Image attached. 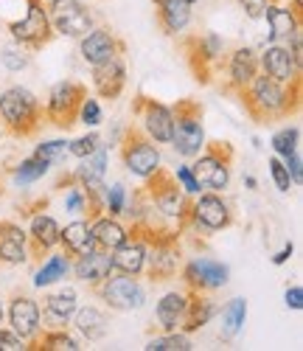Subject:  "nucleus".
<instances>
[{
  "mask_svg": "<svg viewBox=\"0 0 303 351\" xmlns=\"http://www.w3.org/2000/svg\"><path fill=\"white\" fill-rule=\"evenodd\" d=\"M0 351H25V340L17 332L0 326Z\"/></svg>",
  "mask_w": 303,
  "mask_h": 351,
  "instance_id": "obj_46",
  "label": "nucleus"
},
{
  "mask_svg": "<svg viewBox=\"0 0 303 351\" xmlns=\"http://www.w3.org/2000/svg\"><path fill=\"white\" fill-rule=\"evenodd\" d=\"M6 32L12 34V40L17 45H23L28 51H40L56 37L51 28V20H48L45 0H25V17L9 23Z\"/></svg>",
  "mask_w": 303,
  "mask_h": 351,
  "instance_id": "obj_9",
  "label": "nucleus"
},
{
  "mask_svg": "<svg viewBox=\"0 0 303 351\" xmlns=\"http://www.w3.org/2000/svg\"><path fill=\"white\" fill-rule=\"evenodd\" d=\"M90 233H93V245L101 247V250H115L121 242L130 237V228H124L118 222V217H110V214H101L90 222Z\"/></svg>",
  "mask_w": 303,
  "mask_h": 351,
  "instance_id": "obj_27",
  "label": "nucleus"
},
{
  "mask_svg": "<svg viewBox=\"0 0 303 351\" xmlns=\"http://www.w3.org/2000/svg\"><path fill=\"white\" fill-rule=\"evenodd\" d=\"M245 320H247V301L245 298H230L222 306V332H219V337L222 340L239 337L241 329H245Z\"/></svg>",
  "mask_w": 303,
  "mask_h": 351,
  "instance_id": "obj_34",
  "label": "nucleus"
},
{
  "mask_svg": "<svg viewBox=\"0 0 303 351\" xmlns=\"http://www.w3.org/2000/svg\"><path fill=\"white\" fill-rule=\"evenodd\" d=\"M267 3H276V0H239V6L245 9L247 20H261V14H264Z\"/></svg>",
  "mask_w": 303,
  "mask_h": 351,
  "instance_id": "obj_48",
  "label": "nucleus"
},
{
  "mask_svg": "<svg viewBox=\"0 0 303 351\" xmlns=\"http://www.w3.org/2000/svg\"><path fill=\"white\" fill-rule=\"evenodd\" d=\"M87 96V87L76 79H62L56 82L51 90H48V99H45V121H51L53 127L59 130H71L79 119V107Z\"/></svg>",
  "mask_w": 303,
  "mask_h": 351,
  "instance_id": "obj_8",
  "label": "nucleus"
},
{
  "mask_svg": "<svg viewBox=\"0 0 303 351\" xmlns=\"http://www.w3.org/2000/svg\"><path fill=\"white\" fill-rule=\"evenodd\" d=\"M9 324H12V332H17L25 343L32 337H37L43 329L40 304L32 295H14L9 304Z\"/></svg>",
  "mask_w": 303,
  "mask_h": 351,
  "instance_id": "obj_21",
  "label": "nucleus"
},
{
  "mask_svg": "<svg viewBox=\"0 0 303 351\" xmlns=\"http://www.w3.org/2000/svg\"><path fill=\"white\" fill-rule=\"evenodd\" d=\"M267 166H269L272 180H276V189H278V191H289V189H292V178H289V171H287L284 160H281V158H269Z\"/></svg>",
  "mask_w": 303,
  "mask_h": 351,
  "instance_id": "obj_44",
  "label": "nucleus"
},
{
  "mask_svg": "<svg viewBox=\"0 0 303 351\" xmlns=\"http://www.w3.org/2000/svg\"><path fill=\"white\" fill-rule=\"evenodd\" d=\"M230 166H233V146L228 141H205L202 152L197 155L191 171L205 191H225L230 183Z\"/></svg>",
  "mask_w": 303,
  "mask_h": 351,
  "instance_id": "obj_5",
  "label": "nucleus"
},
{
  "mask_svg": "<svg viewBox=\"0 0 303 351\" xmlns=\"http://www.w3.org/2000/svg\"><path fill=\"white\" fill-rule=\"evenodd\" d=\"M143 194L152 208H158L166 219H177V228H183L189 208H191V197L180 189V183L174 180V171L169 169H155L143 180Z\"/></svg>",
  "mask_w": 303,
  "mask_h": 351,
  "instance_id": "obj_3",
  "label": "nucleus"
},
{
  "mask_svg": "<svg viewBox=\"0 0 303 351\" xmlns=\"http://www.w3.org/2000/svg\"><path fill=\"white\" fill-rule=\"evenodd\" d=\"M101 146V135L99 132H87V135H82V138H76V141H71L68 143V155H73V158H87L90 152H96Z\"/></svg>",
  "mask_w": 303,
  "mask_h": 351,
  "instance_id": "obj_41",
  "label": "nucleus"
},
{
  "mask_svg": "<svg viewBox=\"0 0 303 351\" xmlns=\"http://www.w3.org/2000/svg\"><path fill=\"white\" fill-rule=\"evenodd\" d=\"M71 273V256L65 253H48V258L37 267L34 273V287L43 289V287H51V284H59L65 276Z\"/></svg>",
  "mask_w": 303,
  "mask_h": 351,
  "instance_id": "obj_32",
  "label": "nucleus"
},
{
  "mask_svg": "<svg viewBox=\"0 0 303 351\" xmlns=\"http://www.w3.org/2000/svg\"><path fill=\"white\" fill-rule=\"evenodd\" d=\"M32 258L28 253V230L14 219H0V265L20 267Z\"/></svg>",
  "mask_w": 303,
  "mask_h": 351,
  "instance_id": "obj_17",
  "label": "nucleus"
},
{
  "mask_svg": "<svg viewBox=\"0 0 303 351\" xmlns=\"http://www.w3.org/2000/svg\"><path fill=\"white\" fill-rule=\"evenodd\" d=\"M180 278H183L186 289H199V292H217L228 284L230 270L222 261L210 256H194L186 265H180Z\"/></svg>",
  "mask_w": 303,
  "mask_h": 351,
  "instance_id": "obj_13",
  "label": "nucleus"
},
{
  "mask_svg": "<svg viewBox=\"0 0 303 351\" xmlns=\"http://www.w3.org/2000/svg\"><path fill=\"white\" fill-rule=\"evenodd\" d=\"M127 87V62L124 56H112V60L101 62V65H93V90L99 99H107V101H115L121 99Z\"/></svg>",
  "mask_w": 303,
  "mask_h": 351,
  "instance_id": "obj_19",
  "label": "nucleus"
},
{
  "mask_svg": "<svg viewBox=\"0 0 303 351\" xmlns=\"http://www.w3.org/2000/svg\"><path fill=\"white\" fill-rule=\"evenodd\" d=\"M135 115L141 119L143 132L155 141V143H171V130H174V112L169 104L149 99V96H138L135 99Z\"/></svg>",
  "mask_w": 303,
  "mask_h": 351,
  "instance_id": "obj_15",
  "label": "nucleus"
},
{
  "mask_svg": "<svg viewBox=\"0 0 303 351\" xmlns=\"http://www.w3.org/2000/svg\"><path fill=\"white\" fill-rule=\"evenodd\" d=\"M152 3H155V14H158L160 28L169 37L183 34L189 28V23H191V3H186V0H152Z\"/></svg>",
  "mask_w": 303,
  "mask_h": 351,
  "instance_id": "obj_26",
  "label": "nucleus"
},
{
  "mask_svg": "<svg viewBox=\"0 0 303 351\" xmlns=\"http://www.w3.org/2000/svg\"><path fill=\"white\" fill-rule=\"evenodd\" d=\"M146 351H191L194 346H191V340H189V335L186 332H163L160 337H152L146 346H143Z\"/></svg>",
  "mask_w": 303,
  "mask_h": 351,
  "instance_id": "obj_36",
  "label": "nucleus"
},
{
  "mask_svg": "<svg viewBox=\"0 0 303 351\" xmlns=\"http://www.w3.org/2000/svg\"><path fill=\"white\" fill-rule=\"evenodd\" d=\"M25 348H37V351H79L82 346L65 329H45V332L40 329V335L28 340Z\"/></svg>",
  "mask_w": 303,
  "mask_h": 351,
  "instance_id": "obj_33",
  "label": "nucleus"
},
{
  "mask_svg": "<svg viewBox=\"0 0 303 351\" xmlns=\"http://www.w3.org/2000/svg\"><path fill=\"white\" fill-rule=\"evenodd\" d=\"M292 253H295V245H292V242H287V245L281 247V253H276V256H272V265H276V267L287 265V261L292 258Z\"/></svg>",
  "mask_w": 303,
  "mask_h": 351,
  "instance_id": "obj_50",
  "label": "nucleus"
},
{
  "mask_svg": "<svg viewBox=\"0 0 303 351\" xmlns=\"http://www.w3.org/2000/svg\"><path fill=\"white\" fill-rule=\"evenodd\" d=\"M45 9H48L53 34H59V37L79 40L96 25L93 12H90V6L82 3V0H45Z\"/></svg>",
  "mask_w": 303,
  "mask_h": 351,
  "instance_id": "obj_11",
  "label": "nucleus"
},
{
  "mask_svg": "<svg viewBox=\"0 0 303 351\" xmlns=\"http://www.w3.org/2000/svg\"><path fill=\"white\" fill-rule=\"evenodd\" d=\"M219 71H225V90L239 96L253 82V76L261 71L258 68V53L250 45H239L230 53H225Z\"/></svg>",
  "mask_w": 303,
  "mask_h": 351,
  "instance_id": "obj_16",
  "label": "nucleus"
},
{
  "mask_svg": "<svg viewBox=\"0 0 303 351\" xmlns=\"http://www.w3.org/2000/svg\"><path fill=\"white\" fill-rule=\"evenodd\" d=\"M284 166L289 171V178H292V186H300L303 183V160H300V149H295L292 155L284 158Z\"/></svg>",
  "mask_w": 303,
  "mask_h": 351,
  "instance_id": "obj_47",
  "label": "nucleus"
},
{
  "mask_svg": "<svg viewBox=\"0 0 303 351\" xmlns=\"http://www.w3.org/2000/svg\"><path fill=\"white\" fill-rule=\"evenodd\" d=\"M71 273L87 284V287H99L110 273H112V261H110V253L101 250V247H90L84 253L76 256V261H71Z\"/></svg>",
  "mask_w": 303,
  "mask_h": 351,
  "instance_id": "obj_23",
  "label": "nucleus"
},
{
  "mask_svg": "<svg viewBox=\"0 0 303 351\" xmlns=\"http://www.w3.org/2000/svg\"><path fill=\"white\" fill-rule=\"evenodd\" d=\"M124 53H127V43L110 25H93L84 37H79V56L90 68L112 60V56H124Z\"/></svg>",
  "mask_w": 303,
  "mask_h": 351,
  "instance_id": "obj_14",
  "label": "nucleus"
},
{
  "mask_svg": "<svg viewBox=\"0 0 303 351\" xmlns=\"http://www.w3.org/2000/svg\"><path fill=\"white\" fill-rule=\"evenodd\" d=\"M284 301H287L289 309L300 312V309H303V289H300V287H289V289L284 292Z\"/></svg>",
  "mask_w": 303,
  "mask_h": 351,
  "instance_id": "obj_49",
  "label": "nucleus"
},
{
  "mask_svg": "<svg viewBox=\"0 0 303 351\" xmlns=\"http://www.w3.org/2000/svg\"><path fill=\"white\" fill-rule=\"evenodd\" d=\"M43 301L45 304H43L40 315H43V326H48V329H65L79 309V298H76L73 289L51 292V295H45Z\"/></svg>",
  "mask_w": 303,
  "mask_h": 351,
  "instance_id": "obj_24",
  "label": "nucleus"
},
{
  "mask_svg": "<svg viewBox=\"0 0 303 351\" xmlns=\"http://www.w3.org/2000/svg\"><path fill=\"white\" fill-rule=\"evenodd\" d=\"M71 320H73L76 332H79L87 343L101 340V337L107 335V329H110V317H107L99 306H82V309H76V315H73Z\"/></svg>",
  "mask_w": 303,
  "mask_h": 351,
  "instance_id": "obj_29",
  "label": "nucleus"
},
{
  "mask_svg": "<svg viewBox=\"0 0 303 351\" xmlns=\"http://www.w3.org/2000/svg\"><path fill=\"white\" fill-rule=\"evenodd\" d=\"M174 180L180 183V189H183L189 197H197V194L202 191V189H199V183H197V178H194V171H191V166H177Z\"/></svg>",
  "mask_w": 303,
  "mask_h": 351,
  "instance_id": "obj_45",
  "label": "nucleus"
},
{
  "mask_svg": "<svg viewBox=\"0 0 303 351\" xmlns=\"http://www.w3.org/2000/svg\"><path fill=\"white\" fill-rule=\"evenodd\" d=\"M0 62H3L6 71L17 73V71H25L28 65H32V53H28V48L23 45H6V48H0Z\"/></svg>",
  "mask_w": 303,
  "mask_h": 351,
  "instance_id": "obj_38",
  "label": "nucleus"
},
{
  "mask_svg": "<svg viewBox=\"0 0 303 351\" xmlns=\"http://www.w3.org/2000/svg\"><path fill=\"white\" fill-rule=\"evenodd\" d=\"M186 3H191V6H194V3H197V0H186Z\"/></svg>",
  "mask_w": 303,
  "mask_h": 351,
  "instance_id": "obj_53",
  "label": "nucleus"
},
{
  "mask_svg": "<svg viewBox=\"0 0 303 351\" xmlns=\"http://www.w3.org/2000/svg\"><path fill=\"white\" fill-rule=\"evenodd\" d=\"M217 312H219V306L210 298V292L186 289V315H183V324H180V332L194 335V332L205 329L210 320L217 317Z\"/></svg>",
  "mask_w": 303,
  "mask_h": 351,
  "instance_id": "obj_22",
  "label": "nucleus"
},
{
  "mask_svg": "<svg viewBox=\"0 0 303 351\" xmlns=\"http://www.w3.org/2000/svg\"><path fill=\"white\" fill-rule=\"evenodd\" d=\"M264 20H267V25H269V40L276 43V40H287L289 34H295V32H300V25H303V20L292 12V9H284V6H276V3H267V9H264V14H261Z\"/></svg>",
  "mask_w": 303,
  "mask_h": 351,
  "instance_id": "obj_30",
  "label": "nucleus"
},
{
  "mask_svg": "<svg viewBox=\"0 0 303 351\" xmlns=\"http://www.w3.org/2000/svg\"><path fill=\"white\" fill-rule=\"evenodd\" d=\"M68 155V141H62V138H56V141H45V143H40L37 149H34V158H40V160H45V163H59Z\"/></svg>",
  "mask_w": 303,
  "mask_h": 351,
  "instance_id": "obj_40",
  "label": "nucleus"
},
{
  "mask_svg": "<svg viewBox=\"0 0 303 351\" xmlns=\"http://www.w3.org/2000/svg\"><path fill=\"white\" fill-rule=\"evenodd\" d=\"M127 208V189L115 183V186H104V214L110 217H121Z\"/></svg>",
  "mask_w": 303,
  "mask_h": 351,
  "instance_id": "obj_39",
  "label": "nucleus"
},
{
  "mask_svg": "<svg viewBox=\"0 0 303 351\" xmlns=\"http://www.w3.org/2000/svg\"><path fill=\"white\" fill-rule=\"evenodd\" d=\"M239 101L256 124L289 119V115H295L300 110V79L281 84L258 71L253 76V82L239 93Z\"/></svg>",
  "mask_w": 303,
  "mask_h": 351,
  "instance_id": "obj_1",
  "label": "nucleus"
},
{
  "mask_svg": "<svg viewBox=\"0 0 303 351\" xmlns=\"http://www.w3.org/2000/svg\"><path fill=\"white\" fill-rule=\"evenodd\" d=\"M96 295L112 309V312H132L146 304V292L138 281V276H124V273H110L99 287Z\"/></svg>",
  "mask_w": 303,
  "mask_h": 351,
  "instance_id": "obj_12",
  "label": "nucleus"
},
{
  "mask_svg": "<svg viewBox=\"0 0 303 351\" xmlns=\"http://www.w3.org/2000/svg\"><path fill=\"white\" fill-rule=\"evenodd\" d=\"M269 146H272V152H276L278 158L292 155L295 149H300V130H298V127H284V130H278L276 135H272Z\"/></svg>",
  "mask_w": 303,
  "mask_h": 351,
  "instance_id": "obj_37",
  "label": "nucleus"
},
{
  "mask_svg": "<svg viewBox=\"0 0 303 351\" xmlns=\"http://www.w3.org/2000/svg\"><path fill=\"white\" fill-rule=\"evenodd\" d=\"M0 326H3V304H0Z\"/></svg>",
  "mask_w": 303,
  "mask_h": 351,
  "instance_id": "obj_52",
  "label": "nucleus"
},
{
  "mask_svg": "<svg viewBox=\"0 0 303 351\" xmlns=\"http://www.w3.org/2000/svg\"><path fill=\"white\" fill-rule=\"evenodd\" d=\"M28 253H32L34 258L40 256H48L53 247H59V225L51 214H43L40 211H32L28 214Z\"/></svg>",
  "mask_w": 303,
  "mask_h": 351,
  "instance_id": "obj_20",
  "label": "nucleus"
},
{
  "mask_svg": "<svg viewBox=\"0 0 303 351\" xmlns=\"http://www.w3.org/2000/svg\"><path fill=\"white\" fill-rule=\"evenodd\" d=\"M258 68L261 73H267L269 79H276L281 84H289L295 79H300V65L295 62V56L287 45H278V43H269L261 56H258Z\"/></svg>",
  "mask_w": 303,
  "mask_h": 351,
  "instance_id": "obj_18",
  "label": "nucleus"
},
{
  "mask_svg": "<svg viewBox=\"0 0 303 351\" xmlns=\"http://www.w3.org/2000/svg\"><path fill=\"white\" fill-rule=\"evenodd\" d=\"M101 107H99V101L96 99H90V96H84V101H82V107H79V119L76 121H82V124H87V127H99L101 124Z\"/></svg>",
  "mask_w": 303,
  "mask_h": 351,
  "instance_id": "obj_43",
  "label": "nucleus"
},
{
  "mask_svg": "<svg viewBox=\"0 0 303 351\" xmlns=\"http://www.w3.org/2000/svg\"><path fill=\"white\" fill-rule=\"evenodd\" d=\"M48 169H51V163H45V160H40V158L32 155V158L20 160L12 169V180H14V186H32V183H37V180L45 178Z\"/></svg>",
  "mask_w": 303,
  "mask_h": 351,
  "instance_id": "obj_35",
  "label": "nucleus"
},
{
  "mask_svg": "<svg viewBox=\"0 0 303 351\" xmlns=\"http://www.w3.org/2000/svg\"><path fill=\"white\" fill-rule=\"evenodd\" d=\"M183 315H186V292H166V295L158 301L155 306V317L163 332H174L183 324Z\"/></svg>",
  "mask_w": 303,
  "mask_h": 351,
  "instance_id": "obj_31",
  "label": "nucleus"
},
{
  "mask_svg": "<svg viewBox=\"0 0 303 351\" xmlns=\"http://www.w3.org/2000/svg\"><path fill=\"white\" fill-rule=\"evenodd\" d=\"M0 121L14 138H32L43 127V104L28 87H9L0 93Z\"/></svg>",
  "mask_w": 303,
  "mask_h": 351,
  "instance_id": "obj_2",
  "label": "nucleus"
},
{
  "mask_svg": "<svg viewBox=\"0 0 303 351\" xmlns=\"http://www.w3.org/2000/svg\"><path fill=\"white\" fill-rule=\"evenodd\" d=\"M59 247L65 250V256H79L93 245V233H90V219H73L65 228H59Z\"/></svg>",
  "mask_w": 303,
  "mask_h": 351,
  "instance_id": "obj_28",
  "label": "nucleus"
},
{
  "mask_svg": "<svg viewBox=\"0 0 303 351\" xmlns=\"http://www.w3.org/2000/svg\"><path fill=\"white\" fill-rule=\"evenodd\" d=\"M71 189H68V194H65V211H71V214H84L87 211V194L82 191V186L71 178V183H68Z\"/></svg>",
  "mask_w": 303,
  "mask_h": 351,
  "instance_id": "obj_42",
  "label": "nucleus"
},
{
  "mask_svg": "<svg viewBox=\"0 0 303 351\" xmlns=\"http://www.w3.org/2000/svg\"><path fill=\"white\" fill-rule=\"evenodd\" d=\"M121 163H124V169L130 174H135V178L146 180L152 171L160 169L163 166V158H160V149H158V143L152 141L141 127H127L124 138H121Z\"/></svg>",
  "mask_w": 303,
  "mask_h": 351,
  "instance_id": "obj_7",
  "label": "nucleus"
},
{
  "mask_svg": "<svg viewBox=\"0 0 303 351\" xmlns=\"http://www.w3.org/2000/svg\"><path fill=\"white\" fill-rule=\"evenodd\" d=\"M110 261H112V273H124V276H143V265H146V242L135 233L121 242L115 250H110Z\"/></svg>",
  "mask_w": 303,
  "mask_h": 351,
  "instance_id": "obj_25",
  "label": "nucleus"
},
{
  "mask_svg": "<svg viewBox=\"0 0 303 351\" xmlns=\"http://www.w3.org/2000/svg\"><path fill=\"white\" fill-rule=\"evenodd\" d=\"M174 130L171 146L180 158H197L205 146V127H202V104L197 99H180L174 107Z\"/></svg>",
  "mask_w": 303,
  "mask_h": 351,
  "instance_id": "obj_4",
  "label": "nucleus"
},
{
  "mask_svg": "<svg viewBox=\"0 0 303 351\" xmlns=\"http://www.w3.org/2000/svg\"><path fill=\"white\" fill-rule=\"evenodd\" d=\"M0 191H3V189H0Z\"/></svg>",
  "mask_w": 303,
  "mask_h": 351,
  "instance_id": "obj_54",
  "label": "nucleus"
},
{
  "mask_svg": "<svg viewBox=\"0 0 303 351\" xmlns=\"http://www.w3.org/2000/svg\"><path fill=\"white\" fill-rule=\"evenodd\" d=\"M245 186H247V189H256V186H258V180L253 178V174H247V178H245Z\"/></svg>",
  "mask_w": 303,
  "mask_h": 351,
  "instance_id": "obj_51",
  "label": "nucleus"
},
{
  "mask_svg": "<svg viewBox=\"0 0 303 351\" xmlns=\"http://www.w3.org/2000/svg\"><path fill=\"white\" fill-rule=\"evenodd\" d=\"M230 225H233L230 206L219 197V191H205V194L191 197L189 217H186V222L180 230L194 228V230H202V233H217V230H225Z\"/></svg>",
  "mask_w": 303,
  "mask_h": 351,
  "instance_id": "obj_10",
  "label": "nucleus"
},
{
  "mask_svg": "<svg viewBox=\"0 0 303 351\" xmlns=\"http://www.w3.org/2000/svg\"><path fill=\"white\" fill-rule=\"evenodd\" d=\"M183 53H186V62H189L194 79L202 84H210L225 60V40L214 32L191 34L183 40Z\"/></svg>",
  "mask_w": 303,
  "mask_h": 351,
  "instance_id": "obj_6",
  "label": "nucleus"
}]
</instances>
